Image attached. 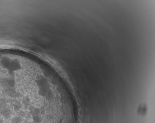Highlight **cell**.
<instances>
[{
    "instance_id": "obj_1",
    "label": "cell",
    "mask_w": 155,
    "mask_h": 123,
    "mask_svg": "<svg viewBox=\"0 0 155 123\" xmlns=\"http://www.w3.org/2000/svg\"><path fill=\"white\" fill-rule=\"evenodd\" d=\"M23 121V118L18 116H16L14 117L12 119V123H21Z\"/></svg>"
}]
</instances>
